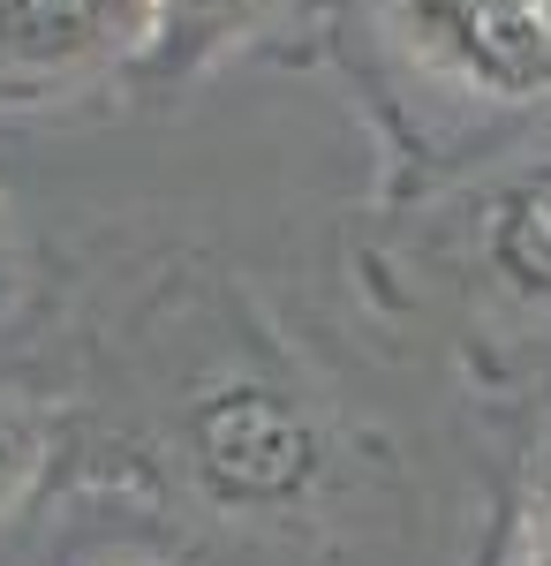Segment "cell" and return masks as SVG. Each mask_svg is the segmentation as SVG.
<instances>
[{
  "label": "cell",
  "mask_w": 551,
  "mask_h": 566,
  "mask_svg": "<svg viewBox=\"0 0 551 566\" xmlns=\"http://www.w3.org/2000/svg\"><path fill=\"white\" fill-rule=\"evenodd\" d=\"M318 423L272 386H227L189 416V469L219 506L272 514L318 483Z\"/></svg>",
  "instance_id": "cell-1"
},
{
  "label": "cell",
  "mask_w": 551,
  "mask_h": 566,
  "mask_svg": "<svg viewBox=\"0 0 551 566\" xmlns=\"http://www.w3.org/2000/svg\"><path fill=\"white\" fill-rule=\"evenodd\" d=\"M408 45L499 106H551V0H393Z\"/></svg>",
  "instance_id": "cell-2"
},
{
  "label": "cell",
  "mask_w": 551,
  "mask_h": 566,
  "mask_svg": "<svg viewBox=\"0 0 551 566\" xmlns=\"http://www.w3.org/2000/svg\"><path fill=\"white\" fill-rule=\"evenodd\" d=\"M152 53V0H0V91L39 98Z\"/></svg>",
  "instance_id": "cell-3"
},
{
  "label": "cell",
  "mask_w": 551,
  "mask_h": 566,
  "mask_svg": "<svg viewBox=\"0 0 551 566\" xmlns=\"http://www.w3.org/2000/svg\"><path fill=\"white\" fill-rule=\"evenodd\" d=\"M476 234H484V264L513 295L551 303V167H529L507 189H491Z\"/></svg>",
  "instance_id": "cell-4"
},
{
  "label": "cell",
  "mask_w": 551,
  "mask_h": 566,
  "mask_svg": "<svg viewBox=\"0 0 551 566\" xmlns=\"http://www.w3.org/2000/svg\"><path fill=\"white\" fill-rule=\"evenodd\" d=\"M264 0H152V69L181 76L197 61H212L219 45H235L257 23Z\"/></svg>",
  "instance_id": "cell-5"
},
{
  "label": "cell",
  "mask_w": 551,
  "mask_h": 566,
  "mask_svg": "<svg viewBox=\"0 0 551 566\" xmlns=\"http://www.w3.org/2000/svg\"><path fill=\"white\" fill-rule=\"evenodd\" d=\"M23 469H31V453H23V431H15V416H0V506L15 499Z\"/></svg>",
  "instance_id": "cell-6"
},
{
  "label": "cell",
  "mask_w": 551,
  "mask_h": 566,
  "mask_svg": "<svg viewBox=\"0 0 551 566\" xmlns=\"http://www.w3.org/2000/svg\"><path fill=\"white\" fill-rule=\"evenodd\" d=\"M544 566H551V536H544Z\"/></svg>",
  "instance_id": "cell-7"
}]
</instances>
